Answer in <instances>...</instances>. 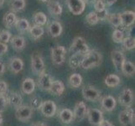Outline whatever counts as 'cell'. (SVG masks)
I'll return each instance as SVG.
<instances>
[{
    "label": "cell",
    "instance_id": "6da1fadb",
    "mask_svg": "<svg viewBox=\"0 0 135 126\" xmlns=\"http://www.w3.org/2000/svg\"><path fill=\"white\" fill-rule=\"evenodd\" d=\"M102 62V55L101 52L96 50H91L88 51L84 55L81 63V67H82L85 70L91 69L93 67L100 66Z\"/></svg>",
    "mask_w": 135,
    "mask_h": 126
},
{
    "label": "cell",
    "instance_id": "7a4b0ae2",
    "mask_svg": "<svg viewBox=\"0 0 135 126\" xmlns=\"http://www.w3.org/2000/svg\"><path fill=\"white\" fill-rule=\"evenodd\" d=\"M50 54L53 64L55 66H60L65 62V60H66V49L63 45H56L51 48Z\"/></svg>",
    "mask_w": 135,
    "mask_h": 126
},
{
    "label": "cell",
    "instance_id": "3957f363",
    "mask_svg": "<svg viewBox=\"0 0 135 126\" xmlns=\"http://www.w3.org/2000/svg\"><path fill=\"white\" fill-rule=\"evenodd\" d=\"M31 68L36 75H40L45 72L43 57L38 51H35L31 55Z\"/></svg>",
    "mask_w": 135,
    "mask_h": 126
},
{
    "label": "cell",
    "instance_id": "277c9868",
    "mask_svg": "<svg viewBox=\"0 0 135 126\" xmlns=\"http://www.w3.org/2000/svg\"><path fill=\"white\" fill-rule=\"evenodd\" d=\"M89 46L86 44L84 38L81 36H77L73 40L72 44L70 47V51L72 53H79L86 55L89 51Z\"/></svg>",
    "mask_w": 135,
    "mask_h": 126
},
{
    "label": "cell",
    "instance_id": "5b68a950",
    "mask_svg": "<svg viewBox=\"0 0 135 126\" xmlns=\"http://www.w3.org/2000/svg\"><path fill=\"white\" fill-rule=\"evenodd\" d=\"M34 109L30 106L21 105L15 110V117L21 122H28L33 116Z\"/></svg>",
    "mask_w": 135,
    "mask_h": 126
},
{
    "label": "cell",
    "instance_id": "8992f818",
    "mask_svg": "<svg viewBox=\"0 0 135 126\" xmlns=\"http://www.w3.org/2000/svg\"><path fill=\"white\" fill-rule=\"evenodd\" d=\"M69 10L74 15H79L84 12L86 3L83 0H66Z\"/></svg>",
    "mask_w": 135,
    "mask_h": 126
},
{
    "label": "cell",
    "instance_id": "52a82bcc",
    "mask_svg": "<svg viewBox=\"0 0 135 126\" xmlns=\"http://www.w3.org/2000/svg\"><path fill=\"white\" fill-rule=\"evenodd\" d=\"M82 96L83 97L90 102H96L100 99L101 93L100 92L95 88L93 86H85L82 88Z\"/></svg>",
    "mask_w": 135,
    "mask_h": 126
},
{
    "label": "cell",
    "instance_id": "ba28073f",
    "mask_svg": "<svg viewBox=\"0 0 135 126\" xmlns=\"http://www.w3.org/2000/svg\"><path fill=\"white\" fill-rule=\"evenodd\" d=\"M118 102L119 104L126 107V108H130L133 104V91L130 88H124V89L121 92L120 95L118 96Z\"/></svg>",
    "mask_w": 135,
    "mask_h": 126
},
{
    "label": "cell",
    "instance_id": "9c48e42d",
    "mask_svg": "<svg viewBox=\"0 0 135 126\" xmlns=\"http://www.w3.org/2000/svg\"><path fill=\"white\" fill-rule=\"evenodd\" d=\"M118 121L123 126H127L129 124H133L134 109L130 107V108L121 111L118 114Z\"/></svg>",
    "mask_w": 135,
    "mask_h": 126
},
{
    "label": "cell",
    "instance_id": "30bf717a",
    "mask_svg": "<svg viewBox=\"0 0 135 126\" xmlns=\"http://www.w3.org/2000/svg\"><path fill=\"white\" fill-rule=\"evenodd\" d=\"M86 115L90 124L94 126H98L103 120V114L100 109H87Z\"/></svg>",
    "mask_w": 135,
    "mask_h": 126
},
{
    "label": "cell",
    "instance_id": "8fae6325",
    "mask_svg": "<svg viewBox=\"0 0 135 126\" xmlns=\"http://www.w3.org/2000/svg\"><path fill=\"white\" fill-rule=\"evenodd\" d=\"M57 107L56 104L51 100L43 101L42 104L40 106V110L41 111L42 114L46 118H51L56 113Z\"/></svg>",
    "mask_w": 135,
    "mask_h": 126
},
{
    "label": "cell",
    "instance_id": "7c38bea8",
    "mask_svg": "<svg viewBox=\"0 0 135 126\" xmlns=\"http://www.w3.org/2000/svg\"><path fill=\"white\" fill-rule=\"evenodd\" d=\"M52 82H53L52 77H50V74L44 72L43 73H41L39 75L37 85H38L40 89H41L42 91L49 92Z\"/></svg>",
    "mask_w": 135,
    "mask_h": 126
},
{
    "label": "cell",
    "instance_id": "4fadbf2b",
    "mask_svg": "<svg viewBox=\"0 0 135 126\" xmlns=\"http://www.w3.org/2000/svg\"><path fill=\"white\" fill-rule=\"evenodd\" d=\"M121 20V26L123 28H129L134 24L135 20V13L133 11H124L119 13Z\"/></svg>",
    "mask_w": 135,
    "mask_h": 126
},
{
    "label": "cell",
    "instance_id": "5bb4252c",
    "mask_svg": "<svg viewBox=\"0 0 135 126\" xmlns=\"http://www.w3.org/2000/svg\"><path fill=\"white\" fill-rule=\"evenodd\" d=\"M87 107L84 102H79L76 104L73 112L74 119L77 120H82L86 116Z\"/></svg>",
    "mask_w": 135,
    "mask_h": 126
},
{
    "label": "cell",
    "instance_id": "9a60e30c",
    "mask_svg": "<svg viewBox=\"0 0 135 126\" xmlns=\"http://www.w3.org/2000/svg\"><path fill=\"white\" fill-rule=\"evenodd\" d=\"M101 105H102V108L105 111L111 112L116 108L117 101H116V99L113 96L107 95L104 97H102V99L101 101Z\"/></svg>",
    "mask_w": 135,
    "mask_h": 126
},
{
    "label": "cell",
    "instance_id": "2e32d148",
    "mask_svg": "<svg viewBox=\"0 0 135 126\" xmlns=\"http://www.w3.org/2000/svg\"><path fill=\"white\" fill-rule=\"evenodd\" d=\"M111 58L116 69H117L118 71H120L121 66H122L123 62L126 60L125 59L124 54L122 51H119V50H113L111 52Z\"/></svg>",
    "mask_w": 135,
    "mask_h": 126
},
{
    "label": "cell",
    "instance_id": "e0dca14e",
    "mask_svg": "<svg viewBox=\"0 0 135 126\" xmlns=\"http://www.w3.org/2000/svg\"><path fill=\"white\" fill-rule=\"evenodd\" d=\"M9 41H10V44L13 49L17 51H21L25 48L26 41L23 36H20V35L13 36L11 37V39Z\"/></svg>",
    "mask_w": 135,
    "mask_h": 126
},
{
    "label": "cell",
    "instance_id": "ac0fdd59",
    "mask_svg": "<svg viewBox=\"0 0 135 126\" xmlns=\"http://www.w3.org/2000/svg\"><path fill=\"white\" fill-rule=\"evenodd\" d=\"M8 104H9L13 108H18L23 104V97L17 92H12L7 97Z\"/></svg>",
    "mask_w": 135,
    "mask_h": 126
},
{
    "label": "cell",
    "instance_id": "d6986e66",
    "mask_svg": "<svg viewBox=\"0 0 135 126\" xmlns=\"http://www.w3.org/2000/svg\"><path fill=\"white\" fill-rule=\"evenodd\" d=\"M8 67L12 72L17 74L20 72L24 68V62L18 57H13L9 60Z\"/></svg>",
    "mask_w": 135,
    "mask_h": 126
},
{
    "label": "cell",
    "instance_id": "ffe728a7",
    "mask_svg": "<svg viewBox=\"0 0 135 126\" xmlns=\"http://www.w3.org/2000/svg\"><path fill=\"white\" fill-rule=\"evenodd\" d=\"M62 25L58 21H52L48 26V33L53 38H56L60 36L62 33Z\"/></svg>",
    "mask_w": 135,
    "mask_h": 126
},
{
    "label": "cell",
    "instance_id": "44dd1931",
    "mask_svg": "<svg viewBox=\"0 0 135 126\" xmlns=\"http://www.w3.org/2000/svg\"><path fill=\"white\" fill-rule=\"evenodd\" d=\"M35 89V82L32 78H25L21 83V90L25 94H31Z\"/></svg>",
    "mask_w": 135,
    "mask_h": 126
},
{
    "label": "cell",
    "instance_id": "7402d4cb",
    "mask_svg": "<svg viewBox=\"0 0 135 126\" xmlns=\"http://www.w3.org/2000/svg\"><path fill=\"white\" fill-rule=\"evenodd\" d=\"M52 94L55 96H61L65 92V85L64 83L60 80L53 81L51 83L50 91Z\"/></svg>",
    "mask_w": 135,
    "mask_h": 126
},
{
    "label": "cell",
    "instance_id": "603a6c76",
    "mask_svg": "<svg viewBox=\"0 0 135 126\" xmlns=\"http://www.w3.org/2000/svg\"><path fill=\"white\" fill-rule=\"evenodd\" d=\"M47 6H48L49 12L52 15H55V16L60 15L63 11L61 4L58 1H55V0H49Z\"/></svg>",
    "mask_w": 135,
    "mask_h": 126
},
{
    "label": "cell",
    "instance_id": "cb8c5ba5",
    "mask_svg": "<svg viewBox=\"0 0 135 126\" xmlns=\"http://www.w3.org/2000/svg\"><path fill=\"white\" fill-rule=\"evenodd\" d=\"M59 119L63 124H71L74 119L73 112L69 109H63L59 113Z\"/></svg>",
    "mask_w": 135,
    "mask_h": 126
},
{
    "label": "cell",
    "instance_id": "d4e9b609",
    "mask_svg": "<svg viewBox=\"0 0 135 126\" xmlns=\"http://www.w3.org/2000/svg\"><path fill=\"white\" fill-rule=\"evenodd\" d=\"M121 72L127 77H133L135 73V66L134 64L129 60H125L121 66Z\"/></svg>",
    "mask_w": 135,
    "mask_h": 126
},
{
    "label": "cell",
    "instance_id": "484cf974",
    "mask_svg": "<svg viewBox=\"0 0 135 126\" xmlns=\"http://www.w3.org/2000/svg\"><path fill=\"white\" fill-rule=\"evenodd\" d=\"M85 55L79 54V53H73L69 59V66L71 67L72 69H76L81 67V60L84 57Z\"/></svg>",
    "mask_w": 135,
    "mask_h": 126
},
{
    "label": "cell",
    "instance_id": "4316f807",
    "mask_svg": "<svg viewBox=\"0 0 135 126\" xmlns=\"http://www.w3.org/2000/svg\"><path fill=\"white\" fill-rule=\"evenodd\" d=\"M16 20H17V18H16V15L13 13V12H8L5 13L3 18V25L6 28H8V29H10L11 27H13V25H15Z\"/></svg>",
    "mask_w": 135,
    "mask_h": 126
},
{
    "label": "cell",
    "instance_id": "83f0119b",
    "mask_svg": "<svg viewBox=\"0 0 135 126\" xmlns=\"http://www.w3.org/2000/svg\"><path fill=\"white\" fill-rule=\"evenodd\" d=\"M104 82L109 87H118L121 83V78L116 74H110V75L106 77Z\"/></svg>",
    "mask_w": 135,
    "mask_h": 126
},
{
    "label": "cell",
    "instance_id": "f1b7e54d",
    "mask_svg": "<svg viewBox=\"0 0 135 126\" xmlns=\"http://www.w3.org/2000/svg\"><path fill=\"white\" fill-rule=\"evenodd\" d=\"M15 27H16V30L20 32V33H24V32H26L29 30L30 29V23L29 21H28L26 18H18V20H16L15 24Z\"/></svg>",
    "mask_w": 135,
    "mask_h": 126
},
{
    "label": "cell",
    "instance_id": "f546056e",
    "mask_svg": "<svg viewBox=\"0 0 135 126\" xmlns=\"http://www.w3.org/2000/svg\"><path fill=\"white\" fill-rule=\"evenodd\" d=\"M26 5L25 0H11L9 6L12 12H18L25 8Z\"/></svg>",
    "mask_w": 135,
    "mask_h": 126
},
{
    "label": "cell",
    "instance_id": "4dcf8cb0",
    "mask_svg": "<svg viewBox=\"0 0 135 126\" xmlns=\"http://www.w3.org/2000/svg\"><path fill=\"white\" fill-rule=\"evenodd\" d=\"M29 31H30L31 36L33 37L35 40L40 39L45 33V30H44L43 28L41 26H40V25H36L30 27Z\"/></svg>",
    "mask_w": 135,
    "mask_h": 126
},
{
    "label": "cell",
    "instance_id": "1f68e13d",
    "mask_svg": "<svg viewBox=\"0 0 135 126\" xmlns=\"http://www.w3.org/2000/svg\"><path fill=\"white\" fill-rule=\"evenodd\" d=\"M69 83L72 87L77 88L82 83V77L78 73H73L69 77Z\"/></svg>",
    "mask_w": 135,
    "mask_h": 126
},
{
    "label": "cell",
    "instance_id": "d6a6232c",
    "mask_svg": "<svg viewBox=\"0 0 135 126\" xmlns=\"http://www.w3.org/2000/svg\"><path fill=\"white\" fill-rule=\"evenodd\" d=\"M33 20L36 25L43 26L47 23V16L43 12H37L33 16Z\"/></svg>",
    "mask_w": 135,
    "mask_h": 126
},
{
    "label": "cell",
    "instance_id": "836d02e7",
    "mask_svg": "<svg viewBox=\"0 0 135 126\" xmlns=\"http://www.w3.org/2000/svg\"><path fill=\"white\" fill-rule=\"evenodd\" d=\"M107 20H108L110 25H112L115 28H118L121 26V20H120L119 13H111V15H108Z\"/></svg>",
    "mask_w": 135,
    "mask_h": 126
},
{
    "label": "cell",
    "instance_id": "e575fe53",
    "mask_svg": "<svg viewBox=\"0 0 135 126\" xmlns=\"http://www.w3.org/2000/svg\"><path fill=\"white\" fill-rule=\"evenodd\" d=\"M122 44L123 45V47L125 50H133L135 47V40L134 37L133 36H127L124 37V39L122 41Z\"/></svg>",
    "mask_w": 135,
    "mask_h": 126
},
{
    "label": "cell",
    "instance_id": "d590c367",
    "mask_svg": "<svg viewBox=\"0 0 135 126\" xmlns=\"http://www.w3.org/2000/svg\"><path fill=\"white\" fill-rule=\"evenodd\" d=\"M124 37V32L123 30H119L118 28H116L112 35V39L115 43H122Z\"/></svg>",
    "mask_w": 135,
    "mask_h": 126
},
{
    "label": "cell",
    "instance_id": "8d00e7d4",
    "mask_svg": "<svg viewBox=\"0 0 135 126\" xmlns=\"http://www.w3.org/2000/svg\"><path fill=\"white\" fill-rule=\"evenodd\" d=\"M86 22L89 24L90 25H95L97 23L100 21L98 15H97V12H90L86 17Z\"/></svg>",
    "mask_w": 135,
    "mask_h": 126
},
{
    "label": "cell",
    "instance_id": "74e56055",
    "mask_svg": "<svg viewBox=\"0 0 135 126\" xmlns=\"http://www.w3.org/2000/svg\"><path fill=\"white\" fill-rule=\"evenodd\" d=\"M42 102V99L40 96H34L30 101V107L33 109H40Z\"/></svg>",
    "mask_w": 135,
    "mask_h": 126
},
{
    "label": "cell",
    "instance_id": "f35d334b",
    "mask_svg": "<svg viewBox=\"0 0 135 126\" xmlns=\"http://www.w3.org/2000/svg\"><path fill=\"white\" fill-rule=\"evenodd\" d=\"M11 33L8 30H2L0 31V41L3 42V43L7 44L8 42H9L11 39Z\"/></svg>",
    "mask_w": 135,
    "mask_h": 126
},
{
    "label": "cell",
    "instance_id": "ab89813d",
    "mask_svg": "<svg viewBox=\"0 0 135 126\" xmlns=\"http://www.w3.org/2000/svg\"><path fill=\"white\" fill-rule=\"evenodd\" d=\"M94 8L97 13H101L106 10V4L103 0H97L94 3Z\"/></svg>",
    "mask_w": 135,
    "mask_h": 126
},
{
    "label": "cell",
    "instance_id": "60d3db41",
    "mask_svg": "<svg viewBox=\"0 0 135 126\" xmlns=\"http://www.w3.org/2000/svg\"><path fill=\"white\" fill-rule=\"evenodd\" d=\"M7 105V97L5 96V94H1L0 93V113H3V112L5 111Z\"/></svg>",
    "mask_w": 135,
    "mask_h": 126
},
{
    "label": "cell",
    "instance_id": "b9f144b4",
    "mask_svg": "<svg viewBox=\"0 0 135 126\" xmlns=\"http://www.w3.org/2000/svg\"><path fill=\"white\" fill-rule=\"evenodd\" d=\"M8 83L3 80H0V93L1 94H5L8 91Z\"/></svg>",
    "mask_w": 135,
    "mask_h": 126
},
{
    "label": "cell",
    "instance_id": "7bdbcfd3",
    "mask_svg": "<svg viewBox=\"0 0 135 126\" xmlns=\"http://www.w3.org/2000/svg\"><path fill=\"white\" fill-rule=\"evenodd\" d=\"M8 51V45L5 43H3V42L0 41V57H3V55L5 54Z\"/></svg>",
    "mask_w": 135,
    "mask_h": 126
},
{
    "label": "cell",
    "instance_id": "ee69618b",
    "mask_svg": "<svg viewBox=\"0 0 135 126\" xmlns=\"http://www.w3.org/2000/svg\"><path fill=\"white\" fill-rule=\"evenodd\" d=\"M98 126H114V125H113V123H111L110 121L103 119V120H102V122L100 123V124H99Z\"/></svg>",
    "mask_w": 135,
    "mask_h": 126
},
{
    "label": "cell",
    "instance_id": "f6af8a7d",
    "mask_svg": "<svg viewBox=\"0 0 135 126\" xmlns=\"http://www.w3.org/2000/svg\"><path fill=\"white\" fill-rule=\"evenodd\" d=\"M4 72H5V65L2 60H0V77L3 76Z\"/></svg>",
    "mask_w": 135,
    "mask_h": 126
},
{
    "label": "cell",
    "instance_id": "bcb514c9",
    "mask_svg": "<svg viewBox=\"0 0 135 126\" xmlns=\"http://www.w3.org/2000/svg\"><path fill=\"white\" fill-rule=\"evenodd\" d=\"M117 1H118V0H104V3H105L106 5L111 6V5H113V3H115Z\"/></svg>",
    "mask_w": 135,
    "mask_h": 126
},
{
    "label": "cell",
    "instance_id": "7dc6e473",
    "mask_svg": "<svg viewBox=\"0 0 135 126\" xmlns=\"http://www.w3.org/2000/svg\"><path fill=\"white\" fill-rule=\"evenodd\" d=\"M31 126H47L45 123H42V122H36V123H34L32 124Z\"/></svg>",
    "mask_w": 135,
    "mask_h": 126
},
{
    "label": "cell",
    "instance_id": "c3c4849f",
    "mask_svg": "<svg viewBox=\"0 0 135 126\" xmlns=\"http://www.w3.org/2000/svg\"><path fill=\"white\" fill-rule=\"evenodd\" d=\"M85 2V3H94L97 0H83Z\"/></svg>",
    "mask_w": 135,
    "mask_h": 126
},
{
    "label": "cell",
    "instance_id": "681fc988",
    "mask_svg": "<svg viewBox=\"0 0 135 126\" xmlns=\"http://www.w3.org/2000/svg\"><path fill=\"white\" fill-rule=\"evenodd\" d=\"M3 115H2V114L0 113V125L2 124V123H3Z\"/></svg>",
    "mask_w": 135,
    "mask_h": 126
},
{
    "label": "cell",
    "instance_id": "f907efd6",
    "mask_svg": "<svg viewBox=\"0 0 135 126\" xmlns=\"http://www.w3.org/2000/svg\"><path fill=\"white\" fill-rule=\"evenodd\" d=\"M4 2H5V0H0V7H2L3 5Z\"/></svg>",
    "mask_w": 135,
    "mask_h": 126
},
{
    "label": "cell",
    "instance_id": "816d5d0a",
    "mask_svg": "<svg viewBox=\"0 0 135 126\" xmlns=\"http://www.w3.org/2000/svg\"><path fill=\"white\" fill-rule=\"evenodd\" d=\"M40 1H41V2H43V3H46V2H48L49 0H40Z\"/></svg>",
    "mask_w": 135,
    "mask_h": 126
}]
</instances>
